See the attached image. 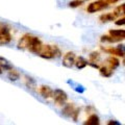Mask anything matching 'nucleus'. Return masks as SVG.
I'll list each match as a JSON object with an SVG mask.
<instances>
[{
	"label": "nucleus",
	"instance_id": "22",
	"mask_svg": "<svg viewBox=\"0 0 125 125\" xmlns=\"http://www.w3.org/2000/svg\"><path fill=\"white\" fill-rule=\"evenodd\" d=\"M99 60H100L99 52L93 51V52L90 53V55H89V62H98Z\"/></svg>",
	"mask_w": 125,
	"mask_h": 125
},
{
	"label": "nucleus",
	"instance_id": "19",
	"mask_svg": "<svg viewBox=\"0 0 125 125\" xmlns=\"http://www.w3.org/2000/svg\"><path fill=\"white\" fill-rule=\"evenodd\" d=\"M114 14H115V16L117 18L118 17H124L125 16V3L117 6L114 10Z\"/></svg>",
	"mask_w": 125,
	"mask_h": 125
},
{
	"label": "nucleus",
	"instance_id": "28",
	"mask_svg": "<svg viewBox=\"0 0 125 125\" xmlns=\"http://www.w3.org/2000/svg\"><path fill=\"white\" fill-rule=\"evenodd\" d=\"M2 73H3V69H2V67H1V66H0V75H1Z\"/></svg>",
	"mask_w": 125,
	"mask_h": 125
},
{
	"label": "nucleus",
	"instance_id": "24",
	"mask_svg": "<svg viewBox=\"0 0 125 125\" xmlns=\"http://www.w3.org/2000/svg\"><path fill=\"white\" fill-rule=\"evenodd\" d=\"M115 24L117 26H123V25H125V16H124V17H122V18L118 19V20H116Z\"/></svg>",
	"mask_w": 125,
	"mask_h": 125
},
{
	"label": "nucleus",
	"instance_id": "29",
	"mask_svg": "<svg viewBox=\"0 0 125 125\" xmlns=\"http://www.w3.org/2000/svg\"><path fill=\"white\" fill-rule=\"evenodd\" d=\"M122 64H123V65H124V66H125V57H124V58H123V62H122Z\"/></svg>",
	"mask_w": 125,
	"mask_h": 125
},
{
	"label": "nucleus",
	"instance_id": "21",
	"mask_svg": "<svg viewBox=\"0 0 125 125\" xmlns=\"http://www.w3.org/2000/svg\"><path fill=\"white\" fill-rule=\"evenodd\" d=\"M100 41L102 42V43H116V42H119L121 40L109 34V36H102V37L100 38Z\"/></svg>",
	"mask_w": 125,
	"mask_h": 125
},
{
	"label": "nucleus",
	"instance_id": "5",
	"mask_svg": "<svg viewBox=\"0 0 125 125\" xmlns=\"http://www.w3.org/2000/svg\"><path fill=\"white\" fill-rule=\"evenodd\" d=\"M52 99L54 101V103L58 106H62L67 103L68 100V95L65 91H62L61 89H56L53 91V95H52Z\"/></svg>",
	"mask_w": 125,
	"mask_h": 125
},
{
	"label": "nucleus",
	"instance_id": "25",
	"mask_svg": "<svg viewBox=\"0 0 125 125\" xmlns=\"http://www.w3.org/2000/svg\"><path fill=\"white\" fill-rule=\"evenodd\" d=\"M107 124L108 125H121V122H118V121H116V120H109Z\"/></svg>",
	"mask_w": 125,
	"mask_h": 125
},
{
	"label": "nucleus",
	"instance_id": "18",
	"mask_svg": "<svg viewBox=\"0 0 125 125\" xmlns=\"http://www.w3.org/2000/svg\"><path fill=\"white\" fill-rule=\"evenodd\" d=\"M24 78H25V85L26 87L28 89H30V90H36V88H37L36 80H34L32 77L28 76V75H26Z\"/></svg>",
	"mask_w": 125,
	"mask_h": 125
},
{
	"label": "nucleus",
	"instance_id": "13",
	"mask_svg": "<svg viewBox=\"0 0 125 125\" xmlns=\"http://www.w3.org/2000/svg\"><path fill=\"white\" fill-rule=\"evenodd\" d=\"M108 33L120 40H125V29H109Z\"/></svg>",
	"mask_w": 125,
	"mask_h": 125
},
{
	"label": "nucleus",
	"instance_id": "20",
	"mask_svg": "<svg viewBox=\"0 0 125 125\" xmlns=\"http://www.w3.org/2000/svg\"><path fill=\"white\" fill-rule=\"evenodd\" d=\"M0 66H1L2 69L5 70V71H9V70L13 69V67H11V65H10V62L7 61L6 58L2 57V56H0Z\"/></svg>",
	"mask_w": 125,
	"mask_h": 125
},
{
	"label": "nucleus",
	"instance_id": "17",
	"mask_svg": "<svg viewBox=\"0 0 125 125\" xmlns=\"http://www.w3.org/2000/svg\"><path fill=\"white\" fill-rule=\"evenodd\" d=\"M84 124L85 125H98V124H100V119L96 114H93L87 119Z\"/></svg>",
	"mask_w": 125,
	"mask_h": 125
},
{
	"label": "nucleus",
	"instance_id": "16",
	"mask_svg": "<svg viewBox=\"0 0 125 125\" xmlns=\"http://www.w3.org/2000/svg\"><path fill=\"white\" fill-rule=\"evenodd\" d=\"M99 72H100L101 75L104 76V77H111L113 72H114V70H112L106 64H105L104 66H102V67L99 68Z\"/></svg>",
	"mask_w": 125,
	"mask_h": 125
},
{
	"label": "nucleus",
	"instance_id": "11",
	"mask_svg": "<svg viewBox=\"0 0 125 125\" xmlns=\"http://www.w3.org/2000/svg\"><path fill=\"white\" fill-rule=\"evenodd\" d=\"M117 17L115 16L114 13H106V14H102L99 17V20L102 23H106V22H113L116 21Z\"/></svg>",
	"mask_w": 125,
	"mask_h": 125
},
{
	"label": "nucleus",
	"instance_id": "2",
	"mask_svg": "<svg viewBox=\"0 0 125 125\" xmlns=\"http://www.w3.org/2000/svg\"><path fill=\"white\" fill-rule=\"evenodd\" d=\"M38 55L45 60H53L60 57L62 55V51L56 45H43Z\"/></svg>",
	"mask_w": 125,
	"mask_h": 125
},
{
	"label": "nucleus",
	"instance_id": "7",
	"mask_svg": "<svg viewBox=\"0 0 125 125\" xmlns=\"http://www.w3.org/2000/svg\"><path fill=\"white\" fill-rule=\"evenodd\" d=\"M40 95L45 99H49V98H52V95H53V90L49 87V85H41L40 87Z\"/></svg>",
	"mask_w": 125,
	"mask_h": 125
},
{
	"label": "nucleus",
	"instance_id": "14",
	"mask_svg": "<svg viewBox=\"0 0 125 125\" xmlns=\"http://www.w3.org/2000/svg\"><path fill=\"white\" fill-rule=\"evenodd\" d=\"M88 65H89V62L85 60L83 56H78V57H76V61H75V67H76L78 70H81V69L85 68Z\"/></svg>",
	"mask_w": 125,
	"mask_h": 125
},
{
	"label": "nucleus",
	"instance_id": "4",
	"mask_svg": "<svg viewBox=\"0 0 125 125\" xmlns=\"http://www.w3.org/2000/svg\"><path fill=\"white\" fill-rule=\"evenodd\" d=\"M109 5V3L107 2V0H96L94 2H91L87 7V11L89 14H94L97 11L103 10L104 9Z\"/></svg>",
	"mask_w": 125,
	"mask_h": 125
},
{
	"label": "nucleus",
	"instance_id": "10",
	"mask_svg": "<svg viewBox=\"0 0 125 125\" xmlns=\"http://www.w3.org/2000/svg\"><path fill=\"white\" fill-rule=\"evenodd\" d=\"M67 83H68V84L71 85V88H72L75 92L79 93V94H83V93L85 92V88L83 87V84L78 83H76V81H74V80H70V79L67 81Z\"/></svg>",
	"mask_w": 125,
	"mask_h": 125
},
{
	"label": "nucleus",
	"instance_id": "6",
	"mask_svg": "<svg viewBox=\"0 0 125 125\" xmlns=\"http://www.w3.org/2000/svg\"><path fill=\"white\" fill-rule=\"evenodd\" d=\"M75 61H76V55L75 53L72 51H69L67 53L64 54L62 56V64L64 67L66 68H72L74 65H75Z\"/></svg>",
	"mask_w": 125,
	"mask_h": 125
},
{
	"label": "nucleus",
	"instance_id": "15",
	"mask_svg": "<svg viewBox=\"0 0 125 125\" xmlns=\"http://www.w3.org/2000/svg\"><path fill=\"white\" fill-rule=\"evenodd\" d=\"M20 76H21V74H20L19 71H17V70H15V69L9 70L7 77H9V79L10 81H17L18 79H20Z\"/></svg>",
	"mask_w": 125,
	"mask_h": 125
},
{
	"label": "nucleus",
	"instance_id": "1",
	"mask_svg": "<svg viewBox=\"0 0 125 125\" xmlns=\"http://www.w3.org/2000/svg\"><path fill=\"white\" fill-rule=\"evenodd\" d=\"M17 47L18 49L27 50V51H29L31 53L39 54V52L41 51L43 47V43L38 37L32 36L30 33H25L19 40Z\"/></svg>",
	"mask_w": 125,
	"mask_h": 125
},
{
	"label": "nucleus",
	"instance_id": "9",
	"mask_svg": "<svg viewBox=\"0 0 125 125\" xmlns=\"http://www.w3.org/2000/svg\"><path fill=\"white\" fill-rule=\"evenodd\" d=\"M74 111H75V106L73 105V103H66L64 105V107H62V114L65 117H71L72 118Z\"/></svg>",
	"mask_w": 125,
	"mask_h": 125
},
{
	"label": "nucleus",
	"instance_id": "8",
	"mask_svg": "<svg viewBox=\"0 0 125 125\" xmlns=\"http://www.w3.org/2000/svg\"><path fill=\"white\" fill-rule=\"evenodd\" d=\"M102 50L105 52L109 53V54H112V55H116L118 57H125V53L119 48L118 46L115 47V48H103L102 47Z\"/></svg>",
	"mask_w": 125,
	"mask_h": 125
},
{
	"label": "nucleus",
	"instance_id": "26",
	"mask_svg": "<svg viewBox=\"0 0 125 125\" xmlns=\"http://www.w3.org/2000/svg\"><path fill=\"white\" fill-rule=\"evenodd\" d=\"M118 47H119V48H120V49L122 50V51L125 53V45H124V44H119V45H118Z\"/></svg>",
	"mask_w": 125,
	"mask_h": 125
},
{
	"label": "nucleus",
	"instance_id": "27",
	"mask_svg": "<svg viewBox=\"0 0 125 125\" xmlns=\"http://www.w3.org/2000/svg\"><path fill=\"white\" fill-rule=\"evenodd\" d=\"M118 1H120V0H107V2L109 3V4H111V3H116Z\"/></svg>",
	"mask_w": 125,
	"mask_h": 125
},
{
	"label": "nucleus",
	"instance_id": "12",
	"mask_svg": "<svg viewBox=\"0 0 125 125\" xmlns=\"http://www.w3.org/2000/svg\"><path fill=\"white\" fill-rule=\"evenodd\" d=\"M106 65L112 70H115V69H117V68L119 67L120 62H119V60L117 57H115L114 55H112V56H109L107 60H106Z\"/></svg>",
	"mask_w": 125,
	"mask_h": 125
},
{
	"label": "nucleus",
	"instance_id": "23",
	"mask_svg": "<svg viewBox=\"0 0 125 125\" xmlns=\"http://www.w3.org/2000/svg\"><path fill=\"white\" fill-rule=\"evenodd\" d=\"M84 0H73V1L69 2V6L72 7V9H75V7L80 6L81 4H83Z\"/></svg>",
	"mask_w": 125,
	"mask_h": 125
},
{
	"label": "nucleus",
	"instance_id": "3",
	"mask_svg": "<svg viewBox=\"0 0 125 125\" xmlns=\"http://www.w3.org/2000/svg\"><path fill=\"white\" fill-rule=\"evenodd\" d=\"M10 41V27L4 23H0V45H7Z\"/></svg>",
	"mask_w": 125,
	"mask_h": 125
}]
</instances>
